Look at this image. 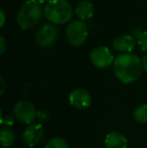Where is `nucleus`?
Wrapping results in <instances>:
<instances>
[{
    "instance_id": "obj_1",
    "label": "nucleus",
    "mask_w": 147,
    "mask_h": 148,
    "mask_svg": "<svg viewBox=\"0 0 147 148\" xmlns=\"http://www.w3.org/2000/svg\"><path fill=\"white\" fill-rule=\"evenodd\" d=\"M142 69V60L132 53H121L113 62L114 74L123 84L136 82L141 76Z\"/></svg>"
},
{
    "instance_id": "obj_2",
    "label": "nucleus",
    "mask_w": 147,
    "mask_h": 148,
    "mask_svg": "<svg viewBox=\"0 0 147 148\" xmlns=\"http://www.w3.org/2000/svg\"><path fill=\"white\" fill-rule=\"evenodd\" d=\"M46 19L53 24L69 22L73 16V7L67 0H49L43 8Z\"/></svg>"
},
{
    "instance_id": "obj_3",
    "label": "nucleus",
    "mask_w": 147,
    "mask_h": 148,
    "mask_svg": "<svg viewBox=\"0 0 147 148\" xmlns=\"http://www.w3.org/2000/svg\"><path fill=\"white\" fill-rule=\"evenodd\" d=\"M41 15V4L36 0H26L18 11L16 21L22 29H30L40 21Z\"/></svg>"
},
{
    "instance_id": "obj_4",
    "label": "nucleus",
    "mask_w": 147,
    "mask_h": 148,
    "mask_svg": "<svg viewBox=\"0 0 147 148\" xmlns=\"http://www.w3.org/2000/svg\"><path fill=\"white\" fill-rule=\"evenodd\" d=\"M68 41L73 47H81L86 42L89 35L88 25L83 20H74L70 22L66 28Z\"/></svg>"
},
{
    "instance_id": "obj_5",
    "label": "nucleus",
    "mask_w": 147,
    "mask_h": 148,
    "mask_svg": "<svg viewBox=\"0 0 147 148\" xmlns=\"http://www.w3.org/2000/svg\"><path fill=\"white\" fill-rule=\"evenodd\" d=\"M59 36V29L51 22L43 23L36 33V41L40 47L47 49L55 43Z\"/></svg>"
},
{
    "instance_id": "obj_6",
    "label": "nucleus",
    "mask_w": 147,
    "mask_h": 148,
    "mask_svg": "<svg viewBox=\"0 0 147 148\" xmlns=\"http://www.w3.org/2000/svg\"><path fill=\"white\" fill-rule=\"evenodd\" d=\"M13 114L16 120L23 124H32L36 121L37 111L36 107L28 101H19L14 105Z\"/></svg>"
},
{
    "instance_id": "obj_7",
    "label": "nucleus",
    "mask_w": 147,
    "mask_h": 148,
    "mask_svg": "<svg viewBox=\"0 0 147 148\" xmlns=\"http://www.w3.org/2000/svg\"><path fill=\"white\" fill-rule=\"evenodd\" d=\"M90 60L93 66L98 69L109 68L111 64H113L114 60H115L111 51L104 45L95 47L90 53Z\"/></svg>"
},
{
    "instance_id": "obj_8",
    "label": "nucleus",
    "mask_w": 147,
    "mask_h": 148,
    "mask_svg": "<svg viewBox=\"0 0 147 148\" xmlns=\"http://www.w3.org/2000/svg\"><path fill=\"white\" fill-rule=\"evenodd\" d=\"M44 136V129L40 123H32L28 125L22 134L24 143L28 147H34Z\"/></svg>"
},
{
    "instance_id": "obj_9",
    "label": "nucleus",
    "mask_w": 147,
    "mask_h": 148,
    "mask_svg": "<svg viewBox=\"0 0 147 148\" xmlns=\"http://www.w3.org/2000/svg\"><path fill=\"white\" fill-rule=\"evenodd\" d=\"M69 101L70 104L76 109L85 110L90 107L91 103H92V97L87 90L78 88L70 93Z\"/></svg>"
},
{
    "instance_id": "obj_10",
    "label": "nucleus",
    "mask_w": 147,
    "mask_h": 148,
    "mask_svg": "<svg viewBox=\"0 0 147 148\" xmlns=\"http://www.w3.org/2000/svg\"><path fill=\"white\" fill-rule=\"evenodd\" d=\"M137 40L131 34H121L116 36L112 41V45L115 51L122 53H129L135 49Z\"/></svg>"
},
{
    "instance_id": "obj_11",
    "label": "nucleus",
    "mask_w": 147,
    "mask_h": 148,
    "mask_svg": "<svg viewBox=\"0 0 147 148\" xmlns=\"http://www.w3.org/2000/svg\"><path fill=\"white\" fill-rule=\"evenodd\" d=\"M106 148H127L128 140L124 134L118 131H113L106 135L105 138Z\"/></svg>"
},
{
    "instance_id": "obj_12",
    "label": "nucleus",
    "mask_w": 147,
    "mask_h": 148,
    "mask_svg": "<svg viewBox=\"0 0 147 148\" xmlns=\"http://www.w3.org/2000/svg\"><path fill=\"white\" fill-rule=\"evenodd\" d=\"M95 8L94 5L89 0H81L77 3L75 7V13L80 18V20H87L90 19L94 15Z\"/></svg>"
},
{
    "instance_id": "obj_13",
    "label": "nucleus",
    "mask_w": 147,
    "mask_h": 148,
    "mask_svg": "<svg viewBox=\"0 0 147 148\" xmlns=\"http://www.w3.org/2000/svg\"><path fill=\"white\" fill-rule=\"evenodd\" d=\"M0 140H1V145L3 147L7 148L12 146L16 140L15 133L8 127H4L0 131Z\"/></svg>"
},
{
    "instance_id": "obj_14",
    "label": "nucleus",
    "mask_w": 147,
    "mask_h": 148,
    "mask_svg": "<svg viewBox=\"0 0 147 148\" xmlns=\"http://www.w3.org/2000/svg\"><path fill=\"white\" fill-rule=\"evenodd\" d=\"M133 118L139 124H147V104H141L134 110Z\"/></svg>"
},
{
    "instance_id": "obj_15",
    "label": "nucleus",
    "mask_w": 147,
    "mask_h": 148,
    "mask_svg": "<svg viewBox=\"0 0 147 148\" xmlns=\"http://www.w3.org/2000/svg\"><path fill=\"white\" fill-rule=\"evenodd\" d=\"M133 36L137 39V43L143 51H147V30L142 31L140 28H134L132 30Z\"/></svg>"
},
{
    "instance_id": "obj_16",
    "label": "nucleus",
    "mask_w": 147,
    "mask_h": 148,
    "mask_svg": "<svg viewBox=\"0 0 147 148\" xmlns=\"http://www.w3.org/2000/svg\"><path fill=\"white\" fill-rule=\"evenodd\" d=\"M44 148H70L68 142L62 137H53L46 142Z\"/></svg>"
},
{
    "instance_id": "obj_17",
    "label": "nucleus",
    "mask_w": 147,
    "mask_h": 148,
    "mask_svg": "<svg viewBox=\"0 0 147 148\" xmlns=\"http://www.w3.org/2000/svg\"><path fill=\"white\" fill-rule=\"evenodd\" d=\"M1 124H5L6 126H12L14 124V117L11 115H7L4 117L1 111Z\"/></svg>"
},
{
    "instance_id": "obj_18",
    "label": "nucleus",
    "mask_w": 147,
    "mask_h": 148,
    "mask_svg": "<svg viewBox=\"0 0 147 148\" xmlns=\"http://www.w3.org/2000/svg\"><path fill=\"white\" fill-rule=\"evenodd\" d=\"M49 113L44 110H40V111H37V115H36V119L39 121V122H45L49 119Z\"/></svg>"
},
{
    "instance_id": "obj_19",
    "label": "nucleus",
    "mask_w": 147,
    "mask_h": 148,
    "mask_svg": "<svg viewBox=\"0 0 147 148\" xmlns=\"http://www.w3.org/2000/svg\"><path fill=\"white\" fill-rule=\"evenodd\" d=\"M5 49H6V47H5V39H4V37L2 36H0V53H3L4 51H5Z\"/></svg>"
},
{
    "instance_id": "obj_20",
    "label": "nucleus",
    "mask_w": 147,
    "mask_h": 148,
    "mask_svg": "<svg viewBox=\"0 0 147 148\" xmlns=\"http://www.w3.org/2000/svg\"><path fill=\"white\" fill-rule=\"evenodd\" d=\"M0 17H1V21H0V27H3L4 23H5V13L3 10L0 11Z\"/></svg>"
},
{
    "instance_id": "obj_21",
    "label": "nucleus",
    "mask_w": 147,
    "mask_h": 148,
    "mask_svg": "<svg viewBox=\"0 0 147 148\" xmlns=\"http://www.w3.org/2000/svg\"><path fill=\"white\" fill-rule=\"evenodd\" d=\"M142 68L147 74V55L144 56V58L142 59Z\"/></svg>"
},
{
    "instance_id": "obj_22",
    "label": "nucleus",
    "mask_w": 147,
    "mask_h": 148,
    "mask_svg": "<svg viewBox=\"0 0 147 148\" xmlns=\"http://www.w3.org/2000/svg\"><path fill=\"white\" fill-rule=\"evenodd\" d=\"M0 82H1V90H0V94L1 95H3V93H4V91H5V82H4V79L2 78H0Z\"/></svg>"
},
{
    "instance_id": "obj_23",
    "label": "nucleus",
    "mask_w": 147,
    "mask_h": 148,
    "mask_svg": "<svg viewBox=\"0 0 147 148\" xmlns=\"http://www.w3.org/2000/svg\"><path fill=\"white\" fill-rule=\"evenodd\" d=\"M38 3H40V4H43V3H47V2L49 1V0H36Z\"/></svg>"
}]
</instances>
